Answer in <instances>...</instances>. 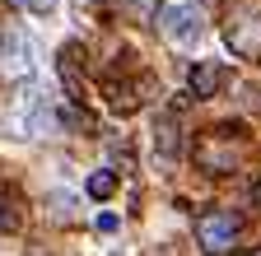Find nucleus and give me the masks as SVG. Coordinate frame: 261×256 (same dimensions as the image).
Returning a JSON list of instances; mask_svg holds the SVG:
<instances>
[{
  "instance_id": "7ed1b4c3",
  "label": "nucleus",
  "mask_w": 261,
  "mask_h": 256,
  "mask_svg": "<svg viewBox=\"0 0 261 256\" xmlns=\"http://www.w3.org/2000/svg\"><path fill=\"white\" fill-rule=\"evenodd\" d=\"M228 140V126L224 131H210V135H201V145H196V168L201 173H233L238 168V149L233 145H224Z\"/></svg>"
},
{
  "instance_id": "0eeeda50",
  "label": "nucleus",
  "mask_w": 261,
  "mask_h": 256,
  "mask_svg": "<svg viewBox=\"0 0 261 256\" xmlns=\"http://www.w3.org/2000/svg\"><path fill=\"white\" fill-rule=\"evenodd\" d=\"M117 186H121V177H117L112 168H93L89 182H84V191H89L93 201H112V196H117Z\"/></svg>"
},
{
  "instance_id": "f257e3e1",
  "label": "nucleus",
  "mask_w": 261,
  "mask_h": 256,
  "mask_svg": "<svg viewBox=\"0 0 261 256\" xmlns=\"http://www.w3.org/2000/svg\"><path fill=\"white\" fill-rule=\"evenodd\" d=\"M243 233V219L233 210H205L201 219H196V242H201L205 251H224L233 247V238Z\"/></svg>"
},
{
  "instance_id": "f03ea898",
  "label": "nucleus",
  "mask_w": 261,
  "mask_h": 256,
  "mask_svg": "<svg viewBox=\"0 0 261 256\" xmlns=\"http://www.w3.org/2000/svg\"><path fill=\"white\" fill-rule=\"evenodd\" d=\"M159 28H163V38H168L173 47H191V42H201V33H205L201 10H191V5H168L159 14Z\"/></svg>"
},
{
  "instance_id": "20e7f679",
  "label": "nucleus",
  "mask_w": 261,
  "mask_h": 256,
  "mask_svg": "<svg viewBox=\"0 0 261 256\" xmlns=\"http://www.w3.org/2000/svg\"><path fill=\"white\" fill-rule=\"evenodd\" d=\"M228 84V66L224 61H196L191 66V98H215Z\"/></svg>"
},
{
  "instance_id": "39448f33",
  "label": "nucleus",
  "mask_w": 261,
  "mask_h": 256,
  "mask_svg": "<svg viewBox=\"0 0 261 256\" xmlns=\"http://www.w3.org/2000/svg\"><path fill=\"white\" fill-rule=\"evenodd\" d=\"M103 103H108L117 117H126V112L140 107V89L126 84V79H103Z\"/></svg>"
},
{
  "instance_id": "9b49d317",
  "label": "nucleus",
  "mask_w": 261,
  "mask_h": 256,
  "mask_svg": "<svg viewBox=\"0 0 261 256\" xmlns=\"http://www.w3.org/2000/svg\"><path fill=\"white\" fill-rule=\"evenodd\" d=\"M252 201H256V205H261V182H256V186H252Z\"/></svg>"
},
{
  "instance_id": "423d86ee",
  "label": "nucleus",
  "mask_w": 261,
  "mask_h": 256,
  "mask_svg": "<svg viewBox=\"0 0 261 256\" xmlns=\"http://www.w3.org/2000/svg\"><path fill=\"white\" fill-rule=\"evenodd\" d=\"M154 149H159L163 158H177V154H182V131H177L173 117H159V121H154Z\"/></svg>"
},
{
  "instance_id": "6e6552de",
  "label": "nucleus",
  "mask_w": 261,
  "mask_h": 256,
  "mask_svg": "<svg viewBox=\"0 0 261 256\" xmlns=\"http://www.w3.org/2000/svg\"><path fill=\"white\" fill-rule=\"evenodd\" d=\"M117 229H121V219H117V214H108V210H103V214L93 219V233H103V238H112Z\"/></svg>"
},
{
  "instance_id": "f8f14e48",
  "label": "nucleus",
  "mask_w": 261,
  "mask_h": 256,
  "mask_svg": "<svg viewBox=\"0 0 261 256\" xmlns=\"http://www.w3.org/2000/svg\"><path fill=\"white\" fill-rule=\"evenodd\" d=\"M233 256H261V251H233Z\"/></svg>"
},
{
  "instance_id": "9d476101",
  "label": "nucleus",
  "mask_w": 261,
  "mask_h": 256,
  "mask_svg": "<svg viewBox=\"0 0 261 256\" xmlns=\"http://www.w3.org/2000/svg\"><path fill=\"white\" fill-rule=\"evenodd\" d=\"M0 229H14V214H10V201H5V191H0Z\"/></svg>"
},
{
  "instance_id": "1a4fd4ad",
  "label": "nucleus",
  "mask_w": 261,
  "mask_h": 256,
  "mask_svg": "<svg viewBox=\"0 0 261 256\" xmlns=\"http://www.w3.org/2000/svg\"><path fill=\"white\" fill-rule=\"evenodd\" d=\"M14 10H28V14H51V5L56 0H10Z\"/></svg>"
}]
</instances>
